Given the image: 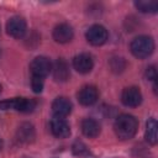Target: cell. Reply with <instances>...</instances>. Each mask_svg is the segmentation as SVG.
<instances>
[{"instance_id":"obj_21","label":"cell","mask_w":158,"mask_h":158,"mask_svg":"<svg viewBox=\"0 0 158 158\" xmlns=\"http://www.w3.org/2000/svg\"><path fill=\"white\" fill-rule=\"evenodd\" d=\"M2 146H4V142H2V138L0 137V151L2 149Z\"/></svg>"},{"instance_id":"obj_5","label":"cell","mask_w":158,"mask_h":158,"mask_svg":"<svg viewBox=\"0 0 158 158\" xmlns=\"http://www.w3.org/2000/svg\"><path fill=\"white\" fill-rule=\"evenodd\" d=\"M30 69H31L32 75L40 77V78H44V77H47L51 73V70H52V63H51V60L47 57L40 56V57H36L31 62Z\"/></svg>"},{"instance_id":"obj_12","label":"cell","mask_w":158,"mask_h":158,"mask_svg":"<svg viewBox=\"0 0 158 158\" xmlns=\"http://www.w3.org/2000/svg\"><path fill=\"white\" fill-rule=\"evenodd\" d=\"M52 111H53V115L56 117H65L70 114L72 111V102L68 98L65 96H59L57 98L53 104H52Z\"/></svg>"},{"instance_id":"obj_9","label":"cell","mask_w":158,"mask_h":158,"mask_svg":"<svg viewBox=\"0 0 158 158\" xmlns=\"http://www.w3.org/2000/svg\"><path fill=\"white\" fill-rule=\"evenodd\" d=\"M51 131L57 138H67L70 135V126L63 117H53L51 121Z\"/></svg>"},{"instance_id":"obj_18","label":"cell","mask_w":158,"mask_h":158,"mask_svg":"<svg viewBox=\"0 0 158 158\" xmlns=\"http://www.w3.org/2000/svg\"><path fill=\"white\" fill-rule=\"evenodd\" d=\"M43 78H40V77H35L32 75V79H31V86H32V90L35 93H41L42 89H43Z\"/></svg>"},{"instance_id":"obj_8","label":"cell","mask_w":158,"mask_h":158,"mask_svg":"<svg viewBox=\"0 0 158 158\" xmlns=\"http://www.w3.org/2000/svg\"><path fill=\"white\" fill-rule=\"evenodd\" d=\"M99 99V91L94 85H84L78 93V100L84 106L94 105Z\"/></svg>"},{"instance_id":"obj_2","label":"cell","mask_w":158,"mask_h":158,"mask_svg":"<svg viewBox=\"0 0 158 158\" xmlns=\"http://www.w3.org/2000/svg\"><path fill=\"white\" fill-rule=\"evenodd\" d=\"M130 49L131 53L138 58V59H144L147 57H149L153 51H154V41L152 37L149 36H138L136 38L132 40L131 44H130Z\"/></svg>"},{"instance_id":"obj_1","label":"cell","mask_w":158,"mask_h":158,"mask_svg":"<svg viewBox=\"0 0 158 158\" xmlns=\"http://www.w3.org/2000/svg\"><path fill=\"white\" fill-rule=\"evenodd\" d=\"M114 128H115V133L116 136L125 141V139H130L132 138L136 132H137V128H138V121L135 116L132 115H128V114H122L120 115L116 121H115V125H114Z\"/></svg>"},{"instance_id":"obj_7","label":"cell","mask_w":158,"mask_h":158,"mask_svg":"<svg viewBox=\"0 0 158 158\" xmlns=\"http://www.w3.org/2000/svg\"><path fill=\"white\" fill-rule=\"evenodd\" d=\"M121 101L125 106L136 107L142 102V93L137 86L125 88L121 94Z\"/></svg>"},{"instance_id":"obj_13","label":"cell","mask_w":158,"mask_h":158,"mask_svg":"<svg viewBox=\"0 0 158 158\" xmlns=\"http://www.w3.org/2000/svg\"><path fill=\"white\" fill-rule=\"evenodd\" d=\"M52 73H53V78L56 81H65L70 77L68 63L63 58H58L52 64Z\"/></svg>"},{"instance_id":"obj_17","label":"cell","mask_w":158,"mask_h":158,"mask_svg":"<svg viewBox=\"0 0 158 158\" xmlns=\"http://www.w3.org/2000/svg\"><path fill=\"white\" fill-rule=\"evenodd\" d=\"M135 6L141 12H144V14H154L158 10V2L157 1H152V0H149V1H147V0L136 1Z\"/></svg>"},{"instance_id":"obj_14","label":"cell","mask_w":158,"mask_h":158,"mask_svg":"<svg viewBox=\"0 0 158 158\" xmlns=\"http://www.w3.org/2000/svg\"><path fill=\"white\" fill-rule=\"evenodd\" d=\"M35 136H36L35 128H33V126H32L31 123H28V122L21 123V125L19 126V128H17V132H16L17 139H19L20 142H22V143H30V142H32V141L35 139Z\"/></svg>"},{"instance_id":"obj_20","label":"cell","mask_w":158,"mask_h":158,"mask_svg":"<svg viewBox=\"0 0 158 158\" xmlns=\"http://www.w3.org/2000/svg\"><path fill=\"white\" fill-rule=\"evenodd\" d=\"M73 152L75 154H83V153H86V147L81 143V142H75V144L73 146Z\"/></svg>"},{"instance_id":"obj_19","label":"cell","mask_w":158,"mask_h":158,"mask_svg":"<svg viewBox=\"0 0 158 158\" xmlns=\"http://www.w3.org/2000/svg\"><path fill=\"white\" fill-rule=\"evenodd\" d=\"M146 78L148 80H152V81H156L157 79V69L154 65H151L146 69Z\"/></svg>"},{"instance_id":"obj_16","label":"cell","mask_w":158,"mask_h":158,"mask_svg":"<svg viewBox=\"0 0 158 158\" xmlns=\"http://www.w3.org/2000/svg\"><path fill=\"white\" fill-rule=\"evenodd\" d=\"M144 138L152 146H154L157 143V141H158V123H157L156 118H153V117L148 118V121L146 123Z\"/></svg>"},{"instance_id":"obj_11","label":"cell","mask_w":158,"mask_h":158,"mask_svg":"<svg viewBox=\"0 0 158 158\" xmlns=\"http://www.w3.org/2000/svg\"><path fill=\"white\" fill-rule=\"evenodd\" d=\"M52 36H53V40L58 43H68L69 41H72L74 32H73V28L70 25L59 23L54 27Z\"/></svg>"},{"instance_id":"obj_6","label":"cell","mask_w":158,"mask_h":158,"mask_svg":"<svg viewBox=\"0 0 158 158\" xmlns=\"http://www.w3.org/2000/svg\"><path fill=\"white\" fill-rule=\"evenodd\" d=\"M26 21L20 16H14L6 22V31L14 38H21L26 33Z\"/></svg>"},{"instance_id":"obj_4","label":"cell","mask_w":158,"mask_h":158,"mask_svg":"<svg viewBox=\"0 0 158 158\" xmlns=\"http://www.w3.org/2000/svg\"><path fill=\"white\" fill-rule=\"evenodd\" d=\"M107 30L101 25H93L88 28L85 33L86 41L93 46H102L107 41Z\"/></svg>"},{"instance_id":"obj_3","label":"cell","mask_w":158,"mask_h":158,"mask_svg":"<svg viewBox=\"0 0 158 158\" xmlns=\"http://www.w3.org/2000/svg\"><path fill=\"white\" fill-rule=\"evenodd\" d=\"M37 106L36 100L27 98H12L0 101L1 110H16L20 112H32Z\"/></svg>"},{"instance_id":"obj_22","label":"cell","mask_w":158,"mask_h":158,"mask_svg":"<svg viewBox=\"0 0 158 158\" xmlns=\"http://www.w3.org/2000/svg\"><path fill=\"white\" fill-rule=\"evenodd\" d=\"M0 93H1V84H0Z\"/></svg>"},{"instance_id":"obj_10","label":"cell","mask_w":158,"mask_h":158,"mask_svg":"<svg viewBox=\"0 0 158 158\" xmlns=\"http://www.w3.org/2000/svg\"><path fill=\"white\" fill-rule=\"evenodd\" d=\"M73 67H74V69L78 73L86 74L94 67L93 57L90 54H88V53H80V54H78V56L74 57V59H73Z\"/></svg>"},{"instance_id":"obj_15","label":"cell","mask_w":158,"mask_h":158,"mask_svg":"<svg viewBox=\"0 0 158 158\" xmlns=\"http://www.w3.org/2000/svg\"><path fill=\"white\" fill-rule=\"evenodd\" d=\"M100 130H101L100 128V123L94 118L88 117V118H84L81 121V132L89 138L98 137L99 133H100Z\"/></svg>"}]
</instances>
